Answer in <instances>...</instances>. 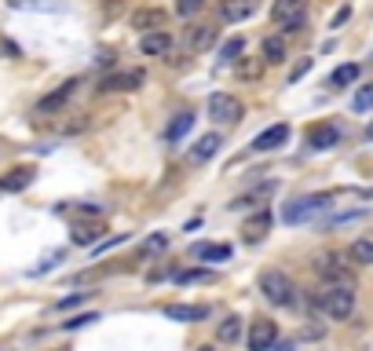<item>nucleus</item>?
<instances>
[{"mask_svg": "<svg viewBox=\"0 0 373 351\" xmlns=\"http://www.w3.org/2000/svg\"><path fill=\"white\" fill-rule=\"evenodd\" d=\"M11 8L37 11V15H62V11H66V4H59V0H11Z\"/></svg>", "mask_w": 373, "mask_h": 351, "instance_id": "18", "label": "nucleus"}, {"mask_svg": "<svg viewBox=\"0 0 373 351\" xmlns=\"http://www.w3.org/2000/svg\"><path fill=\"white\" fill-rule=\"evenodd\" d=\"M315 271H318V278H322L326 285H355L352 267L344 264L337 253H322V256L315 260Z\"/></svg>", "mask_w": 373, "mask_h": 351, "instance_id": "4", "label": "nucleus"}, {"mask_svg": "<svg viewBox=\"0 0 373 351\" xmlns=\"http://www.w3.org/2000/svg\"><path fill=\"white\" fill-rule=\"evenodd\" d=\"M333 205V194H304V198H297V201H289L286 209H282V219L286 224H307V219H315L322 209H329Z\"/></svg>", "mask_w": 373, "mask_h": 351, "instance_id": "3", "label": "nucleus"}, {"mask_svg": "<svg viewBox=\"0 0 373 351\" xmlns=\"http://www.w3.org/2000/svg\"><path fill=\"white\" fill-rule=\"evenodd\" d=\"M366 139H370V143H373V121H370V125H366Z\"/></svg>", "mask_w": 373, "mask_h": 351, "instance_id": "43", "label": "nucleus"}, {"mask_svg": "<svg viewBox=\"0 0 373 351\" xmlns=\"http://www.w3.org/2000/svg\"><path fill=\"white\" fill-rule=\"evenodd\" d=\"M165 22H169V11H165V8H139V11H132V30H139V33L165 30Z\"/></svg>", "mask_w": 373, "mask_h": 351, "instance_id": "9", "label": "nucleus"}, {"mask_svg": "<svg viewBox=\"0 0 373 351\" xmlns=\"http://www.w3.org/2000/svg\"><path fill=\"white\" fill-rule=\"evenodd\" d=\"M370 219V209H348V213H337L326 219V227H348V224H363Z\"/></svg>", "mask_w": 373, "mask_h": 351, "instance_id": "26", "label": "nucleus"}, {"mask_svg": "<svg viewBox=\"0 0 373 351\" xmlns=\"http://www.w3.org/2000/svg\"><path fill=\"white\" fill-rule=\"evenodd\" d=\"M190 253H194V256L201 260V264H220V260H230V245H216V242H198V245H194V249H190Z\"/></svg>", "mask_w": 373, "mask_h": 351, "instance_id": "20", "label": "nucleus"}, {"mask_svg": "<svg viewBox=\"0 0 373 351\" xmlns=\"http://www.w3.org/2000/svg\"><path fill=\"white\" fill-rule=\"evenodd\" d=\"M172 278L179 285H194V282H212V271L209 267H187V271H176Z\"/></svg>", "mask_w": 373, "mask_h": 351, "instance_id": "27", "label": "nucleus"}, {"mask_svg": "<svg viewBox=\"0 0 373 351\" xmlns=\"http://www.w3.org/2000/svg\"><path fill=\"white\" fill-rule=\"evenodd\" d=\"M165 249H169V234H150V238L143 242V245H139V256H158V253H165Z\"/></svg>", "mask_w": 373, "mask_h": 351, "instance_id": "30", "label": "nucleus"}, {"mask_svg": "<svg viewBox=\"0 0 373 351\" xmlns=\"http://www.w3.org/2000/svg\"><path fill=\"white\" fill-rule=\"evenodd\" d=\"M216 336H220L224 344H235L238 336H242V318H235V315L224 318V326H220V333H216Z\"/></svg>", "mask_w": 373, "mask_h": 351, "instance_id": "31", "label": "nucleus"}, {"mask_svg": "<svg viewBox=\"0 0 373 351\" xmlns=\"http://www.w3.org/2000/svg\"><path fill=\"white\" fill-rule=\"evenodd\" d=\"M30 179H33L30 168H15V172H8L4 179H0V190H22Z\"/></svg>", "mask_w": 373, "mask_h": 351, "instance_id": "28", "label": "nucleus"}, {"mask_svg": "<svg viewBox=\"0 0 373 351\" xmlns=\"http://www.w3.org/2000/svg\"><path fill=\"white\" fill-rule=\"evenodd\" d=\"M275 341H278V326H275V322H267V318L253 322V330H249V336H246L249 351H271Z\"/></svg>", "mask_w": 373, "mask_h": 351, "instance_id": "8", "label": "nucleus"}, {"mask_svg": "<svg viewBox=\"0 0 373 351\" xmlns=\"http://www.w3.org/2000/svg\"><path fill=\"white\" fill-rule=\"evenodd\" d=\"M242 51H246V41H242V37H235V41H227V44L220 48V59H224V62H238Z\"/></svg>", "mask_w": 373, "mask_h": 351, "instance_id": "33", "label": "nucleus"}, {"mask_svg": "<svg viewBox=\"0 0 373 351\" xmlns=\"http://www.w3.org/2000/svg\"><path fill=\"white\" fill-rule=\"evenodd\" d=\"M77 88H81V77H70V81L62 84V88H55L51 96H44L41 102H37V110H44V114H51V110H62V107L70 102V96L77 92Z\"/></svg>", "mask_w": 373, "mask_h": 351, "instance_id": "10", "label": "nucleus"}, {"mask_svg": "<svg viewBox=\"0 0 373 351\" xmlns=\"http://www.w3.org/2000/svg\"><path fill=\"white\" fill-rule=\"evenodd\" d=\"M275 194V183H264V187H256V190H249V194H242V198H235L230 201V209L235 213H246V209H264V201Z\"/></svg>", "mask_w": 373, "mask_h": 351, "instance_id": "14", "label": "nucleus"}, {"mask_svg": "<svg viewBox=\"0 0 373 351\" xmlns=\"http://www.w3.org/2000/svg\"><path fill=\"white\" fill-rule=\"evenodd\" d=\"M242 114H246V107H242V99H235L230 92H212L209 96V117L220 125H238Z\"/></svg>", "mask_w": 373, "mask_h": 351, "instance_id": "5", "label": "nucleus"}, {"mask_svg": "<svg viewBox=\"0 0 373 351\" xmlns=\"http://www.w3.org/2000/svg\"><path fill=\"white\" fill-rule=\"evenodd\" d=\"M271 351H293V341H275Z\"/></svg>", "mask_w": 373, "mask_h": 351, "instance_id": "42", "label": "nucleus"}, {"mask_svg": "<svg viewBox=\"0 0 373 351\" xmlns=\"http://www.w3.org/2000/svg\"><path fill=\"white\" fill-rule=\"evenodd\" d=\"M212 41H216V30H212V26H194V30H190V37H187L190 51H205V48H212Z\"/></svg>", "mask_w": 373, "mask_h": 351, "instance_id": "25", "label": "nucleus"}, {"mask_svg": "<svg viewBox=\"0 0 373 351\" xmlns=\"http://www.w3.org/2000/svg\"><path fill=\"white\" fill-rule=\"evenodd\" d=\"M260 73H264L260 62H246V59H238V77H246V81H256Z\"/></svg>", "mask_w": 373, "mask_h": 351, "instance_id": "35", "label": "nucleus"}, {"mask_svg": "<svg viewBox=\"0 0 373 351\" xmlns=\"http://www.w3.org/2000/svg\"><path fill=\"white\" fill-rule=\"evenodd\" d=\"M304 26H307V15H297V19H289V22H282V30H286V33H300V30H304Z\"/></svg>", "mask_w": 373, "mask_h": 351, "instance_id": "39", "label": "nucleus"}, {"mask_svg": "<svg viewBox=\"0 0 373 351\" xmlns=\"http://www.w3.org/2000/svg\"><path fill=\"white\" fill-rule=\"evenodd\" d=\"M348 256L355 260V264H373V242L370 238H358V242H352V249H348Z\"/></svg>", "mask_w": 373, "mask_h": 351, "instance_id": "29", "label": "nucleus"}, {"mask_svg": "<svg viewBox=\"0 0 373 351\" xmlns=\"http://www.w3.org/2000/svg\"><path fill=\"white\" fill-rule=\"evenodd\" d=\"M256 15V0H224L220 4V19L224 22H246Z\"/></svg>", "mask_w": 373, "mask_h": 351, "instance_id": "13", "label": "nucleus"}, {"mask_svg": "<svg viewBox=\"0 0 373 351\" xmlns=\"http://www.w3.org/2000/svg\"><path fill=\"white\" fill-rule=\"evenodd\" d=\"M165 318H172V322H201V318H209V307H205V304H169V307H165Z\"/></svg>", "mask_w": 373, "mask_h": 351, "instance_id": "15", "label": "nucleus"}, {"mask_svg": "<svg viewBox=\"0 0 373 351\" xmlns=\"http://www.w3.org/2000/svg\"><path fill=\"white\" fill-rule=\"evenodd\" d=\"M355 81H358V62H344V66L329 73V88H348Z\"/></svg>", "mask_w": 373, "mask_h": 351, "instance_id": "24", "label": "nucleus"}, {"mask_svg": "<svg viewBox=\"0 0 373 351\" xmlns=\"http://www.w3.org/2000/svg\"><path fill=\"white\" fill-rule=\"evenodd\" d=\"M201 4H205V0H176V11H179L183 19H190L194 11H201Z\"/></svg>", "mask_w": 373, "mask_h": 351, "instance_id": "37", "label": "nucleus"}, {"mask_svg": "<svg viewBox=\"0 0 373 351\" xmlns=\"http://www.w3.org/2000/svg\"><path fill=\"white\" fill-rule=\"evenodd\" d=\"M352 110H358V114L373 110V81H370V84H363V88L355 92V99H352Z\"/></svg>", "mask_w": 373, "mask_h": 351, "instance_id": "32", "label": "nucleus"}, {"mask_svg": "<svg viewBox=\"0 0 373 351\" xmlns=\"http://www.w3.org/2000/svg\"><path fill=\"white\" fill-rule=\"evenodd\" d=\"M59 260H62V253H48V256L41 260V264H37V267H33V275H44V271H48L51 264H59Z\"/></svg>", "mask_w": 373, "mask_h": 351, "instance_id": "38", "label": "nucleus"}, {"mask_svg": "<svg viewBox=\"0 0 373 351\" xmlns=\"http://www.w3.org/2000/svg\"><path fill=\"white\" fill-rule=\"evenodd\" d=\"M190 128H194V114H176L172 121H169V128H165V139H169V143H179V139L190 132Z\"/></svg>", "mask_w": 373, "mask_h": 351, "instance_id": "22", "label": "nucleus"}, {"mask_svg": "<svg viewBox=\"0 0 373 351\" xmlns=\"http://www.w3.org/2000/svg\"><path fill=\"white\" fill-rule=\"evenodd\" d=\"M260 293L267 296V304H275V307H289L293 300H297V285H293V278L286 275V271H264L260 275Z\"/></svg>", "mask_w": 373, "mask_h": 351, "instance_id": "2", "label": "nucleus"}, {"mask_svg": "<svg viewBox=\"0 0 373 351\" xmlns=\"http://www.w3.org/2000/svg\"><path fill=\"white\" fill-rule=\"evenodd\" d=\"M139 51L143 55H165V51H172V33L169 30H150V33H143L139 37Z\"/></svg>", "mask_w": 373, "mask_h": 351, "instance_id": "12", "label": "nucleus"}, {"mask_svg": "<svg viewBox=\"0 0 373 351\" xmlns=\"http://www.w3.org/2000/svg\"><path fill=\"white\" fill-rule=\"evenodd\" d=\"M307 70H311V59H300L297 66H293V73H289V81H300V77H304Z\"/></svg>", "mask_w": 373, "mask_h": 351, "instance_id": "40", "label": "nucleus"}, {"mask_svg": "<svg viewBox=\"0 0 373 351\" xmlns=\"http://www.w3.org/2000/svg\"><path fill=\"white\" fill-rule=\"evenodd\" d=\"M289 143V125H271V128H264L260 136L253 139V150L256 154H271V150H278V147H286Z\"/></svg>", "mask_w": 373, "mask_h": 351, "instance_id": "7", "label": "nucleus"}, {"mask_svg": "<svg viewBox=\"0 0 373 351\" xmlns=\"http://www.w3.org/2000/svg\"><path fill=\"white\" fill-rule=\"evenodd\" d=\"M297 15H307V0H275V4H271V19L278 26L289 22V19H297Z\"/></svg>", "mask_w": 373, "mask_h": 351, "instance_id": "16", "label": "nucleus"}, {"mask_svg": "<svg viewBox=\"0 0 373 351\" xmlns=\"http://www.w3.org/2000/svg\"><path fill=\"white\" fill-rule=\"evenodd\" d=\"M315 307L329 318H352L355 311V285H326L322 293L315 296Z\"/></svg>", "mask_w": 373, "mask_h": 351, "instance_id": "1", "label": "nucleus"}, {"mask_svg": "<svg viewBox=\"0 0 373 351\" xmlns=\"http://www.w3.org/2000/svg\"><path fill=\"white\" fill-rule=\"evenodd\" d=\"M102 234V224H73L70 227V242L73 245H95Z\"/></svg>", "mask_w": 373, "mask_h": 351, "instance_id": "21", "label": "nucleus"}, {"mask_svg": "<svg viewBox=\"0 0 373 351\" xmlns=\"http://www.w3.org/2000/svg\"><path fill=\"white\" fill-rule=\"evenodd\" d=\"M260 55H264V62H271V66L286 62V41H282V37H264Z\"/></svg>", "mask_w": 373, "mask_h": 351, "instance_id": "23", "label": "nucleus"}, {"mask_svg": "<svg viewBox=\"0 0 373 351\" xmlns=\"http://www.w3.org/2000/svg\"><path fill=\"white\" fill-rule=\"evenodd\" d=\"M348 19H352V8H340L337 15H333V30H340V26L348 22Z\"/></svg>", "mask_w": 373, "mask_h": 351, "instance_id": "41", "label": "nucleus"}, {"mask_svg": "<svg viewBox=\"0 0 373 351\" xmlns=\"http://www.w3.org/2000/svg\"><path fill=\"white\" fill-rule=\"evenodd\" d=\"M340 136L344 132L337 125H315L311 132H307V147H311V150H333L340 143Z\"/></svg>", "mask_w": 373, "mask_h": 351, "instance_id": "11", "label": "nucleus"}, {"mask_svg": "<svg viewBox=\"0 0 373 351\" xmlns=\"http://www.w3.org/2000/svg\"><path fill=\"white\" fill-rule=\"evenodd\" d=\"M267 231H271V213H267V209H260L256 216H249L246 224H242V234H246V242H260Z\"/></svg>", "mask_w": 373, "mask_h": 351, "instance_id": "17", "label": "nucleus"}, {"mask_svg": "<svg viewBox=\"0 0 373 351\" xmlns=\"http://www.w3.org/2000/svg\"><path fill=\"white\" fill-rule=\"evenodd\" d=\"M198 351H212V348H198Z\"/></svg>", "mask_w": 373, "mask_h": 351, "instance_id": "44", "label": "nucleus"}, {"mask_svg": "<svg viewBox=\"0 0 373 351\" xmlns=\"http://www.w3.org/2000/svg\"><path fill=\"white\" fill-rule=\"evenodd\" d=\"M92 322H99V315L88 311V315H73L70 322H62V330H84V326H92Z\"/></svg>", "mask_w": 373, "mask_h": 351, "instance_id": "34", "label": "nucleus"}, {"mask_svg": "<svg viewBox=\"0 0 373 351\" xmlns=\"http://www.w3.org/2000/svg\"><path fill=\"white\" fill-rule=\"evenodd\" d=\"M143 70H118L110 77H102L99 81V92H136V88H143Z\"/></svg>", "mask_w": 373, "mask_h": 351, "instance_id": "6", "label": "nucleus"}, {"mask_svg": "<svg viewBox=\"0 0 373 351\" xmlns=\"http://www.w3.org/2000/svg\"><path fill=\"white\" fill-rule=\"evenodd\" d=\"M224 147V136L220 132H209V136H201L198 143H194V150H190V161H209V158H216V150Z\"/></svg>", "mask_w": 373, "mask_h": 351, "instance_id": "19", "label": "nucleus"}, {"mask_svg": "<svg viewBox=\"0 0 373 351\" xmlns=\"http://www.w3.org/2000/svg\"><path fill=\"white\" fill-rule=\"evenodd\" d=\"M88 296H95V293H73V296H62V300L55 304V311H70V307H77V304H84Z\"/></svg>", "mask_w": 373, "mask_h": 351, "instance_id": "36", "label": "nucleus"}]
</instances>
